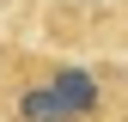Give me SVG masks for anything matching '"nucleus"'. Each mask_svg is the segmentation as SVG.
Returning <instances> with one entry per match:
<instances>
[{
  "label": "nucleus",
  "instance_id": "nucleus-1",
  "mask_svg": "<svg viewBox=\"0 0 128 122\" xmlns=\"http://www.w3.org/2000/svg\"><path fill=\"white\" fill-rule=\"evenodd\" d=\"M122 18H128V0H122Z\"/></svg>",
  "mask_w": 128,
  "mask_h": 122
}]
</instances>
